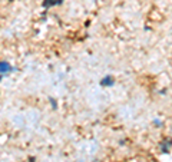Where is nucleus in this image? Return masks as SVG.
Wrapping results in <instances>:
<instances>
[{
	"label": "nucleus",
	"mask_w": 172,
	"mask_h": 162,
	"mask_svg": "<svg viewBox=\"0 0 172 162\" xmlns=\"http://www.w3.org/2000/svg\"><path fill=\"white\" fill-rule=\"evenodd\" d=\"M101 85L102 86H112L113 85V77L112 76H105L102 81H101Z\"/></svg>",
	"instance_id": "f257e3e1"
},
{
	"label": "nucleus",
	"mask_w": 172,
	"mask_h": 162,
	"mask_svg": "<svg viewBox=\"0 0 172 162\" xmlns=\"http://www.w3.org/2000/svg\"><path fill=\"white\" fill-rule=\"evenodd\" d=\"M0 66H2V73H6V72L10 70V65L7 62H5V60L0 63Z\"/></svg>",
	"instance_id": "f03ea898"
},
{
	"label": "nucleus",
	"mask_w": 172,
	"mask_h": 162,
	"mask_svg": "<svg viewBox=\"0 0 172 162\" xmlns=\"http://www.w3.org/2000/svg\"><path fill=\"white\" fill-rule=\"evenodd\" d=\"M53 6V5H57V2L56 0H45V3H43V6L45 7H49V6Z\"/></svg>",
	"instance_id": "7ed1b4c3"
}]
</instances>
